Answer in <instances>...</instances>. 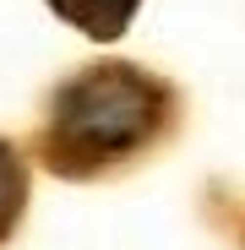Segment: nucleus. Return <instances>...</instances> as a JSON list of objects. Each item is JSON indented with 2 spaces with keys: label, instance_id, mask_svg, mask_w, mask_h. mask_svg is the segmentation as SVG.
Returning a JSON list of instances; mask_svg holds the SVG:
<instances>
[{
  "label": "nucleus",
  "instance_id": "nucleus-1",
  "mask_svg": "<svg viewBox=\"0 0 245 250\" xmlns=\"http://www.w3.org/2000/svg\"><path fill=\"white\" fill-rule=\"evenodd\" d=\"M180 125L175 82L136 60H93L49 93L38 163L55 180H104L131 169Z\"/></svg>",
  "mask_w": 245,
  "mask_h": 250
},
{
  "label": "nucleus",
  "instance_id": "nucleus-3",
  "mask_svg": "<svg viewBox=\"0 0 245 250\" xmlns=\"http://www.w3.org/2000/svg\"><path fill=\"white\" fill-rule=\"evenodd\" d=\"M22 212H27V163H22V152L6 136H0V245L17 234Z\"/></svg>",
  "mask_w": 245,
  "mask_h": 250
},
{
  "label": "nucleus",
  "instance_id": "nucleus-2",
  "mask_svg": "<svg viewBox=\"0 0 245 250\" xmlns=\"http://www.w3.org/2000/svg\"><path fill=\"white\" fill-rule=\"evenodd\" d=\"M44 6H49L60 22H71L76 33H88L93 44H114V38L131 33L142 0H44Z\"/></svg>",
  "mask_w": 245,
  "mask_h": 250
}]
</instances>
